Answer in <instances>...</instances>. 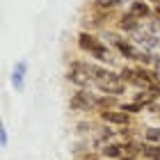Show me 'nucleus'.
<instances>
[{
    "mask_svg": "<svg viewBox=\"0 0 160 160\" xmlns=\"http://www.w3.org/2000/svg\"><path fill=\"white\" fill-rule=\"evenodd\" d=\"M142 142L160 144V126H149V128H144V140H142Z\"/></svg>",
    "mask_w": 160,
    "mask_h": 160,
    "instance_id": "obj_17",
    "label": "nucleus"
},
{
    "mask_svg": "<svg viewBox=\"0 0 160 160\" xmlns=\"http://www.w3.org/2000/svg\"><path fill=\"white\" fill-rule=\"evenodd\" d=\"M121 37H123V34H121L119 30H108V28H105V30L101 32V41H103V43H108L110 48H114V46H117V41H119Z\"/></svg>",
    "mask_w": 160,
    "mask_h": 160,
    "instance_id": "obj_16",
    "label": "nucleus"
},
{
    "mask_svg": "<svg viewBox=\"0 0 160 160\" xmlns=\"http://www.w3.org/2000/svg\"><path fill=\"white\" fill-rule=\"evenodd\" d=\"M142 21L140 18H135L130 12H121L119 16H117V30L121 34H126V37H130V34H135L137 30H142Z\"/></svg>",
    "mask_w": 160,
    "mask_h": 160,
    "instance_id": "obj_4",
    "label": "nucleus"
},
{
    "mask_svg": "<svg viewBox=\"0 0 160 160\" xmlns=\"http://www.w3.org/2000/svg\"><path fill=\"white\" fill-rule=\"evenodd\" d=\"M69 108L73 112H96V94L89 89H76L69 98Z\"/></svg>",
    "mask_w": 160,
    "mask_h": 160,
    "instance_id": "obj_1",
    "label": "nucleus"
},
{
    "mask_svg": "<svg viewBox=\"0 0 160 160\" xmlns=\"http://www.w3.org/2000/svg\"><path fill=\"white\" fill-rule=\"evenodd\" d=\"M119 160H137L135 156H123V158H119Z\"/></svg>",
    "mask_w": 160,
    "mask_h": 160,
    "instance_id": "obj_24",
    "label": "nucleus"
},
{
    "mask_svg": "<svg viewBox=\"0 0 160 160\" xmlns=\"http://www.w3.org/2000/svg\"><path fill=\"white\" fill-rule=\"evenodd\" d=\"M133 101H135V103H142L144 108H147V105H151V103H156L158 96H156L151 89H137V92H133Z\"/></svg>",
    "mask_w": 160,
    "mask_h": 160,
    "instance_id": "obj_15",
    "label": "nucleus"
},
{
    "mask_svg": "<svg viewBox=\"0 0 160 160\" xmlns=\"http://www.w3.org/2000/svg\"><path fill=\"white\" fill-rule=\"evenodd\" d=\"M114 50H117L123 60H128V62H135V60H137V53H140V48H137L130 39H126V37H121V39L117 41Z\"/></svg>",
    "mask_w": 160,
    "mask_h": 160,
    "instance_id": "obj_7",
    "label": "nucleus"
},
{
    "mask_svg": "<svg viewBox=\"0 0 160 160\" xmlns=\"http://www.w3.org/2000/svg\"><path fill=\"white\" fill-rule=\"evenodd\" d=\"M98 117L103 123H108V126H130V121H133V117H130L128 112H123L121 108H114V110H101L98 112Z\"/></svg>",
    "mask_w": 160,
    "mask_h": 160,
    "instance_id": "obj_2",
    "label": "nucleus"
},
{
    "mask_svg": "<svg viewBox=\"0 0 160 160\" xmlns=\"http://www.w3.org/2000/svg\"><path fill=\"white\" fill-rule=\"evenodd\" d=\"M128 12L133 14L135 18H140L142 23L149 21V18H153V5H151L149 0H130Z\"/></svg>",
    "mask_w": 160,
    "mask_h": 160,
    "instance_id": "obj_6",
    "label": "nucleus"
},
{
    "mask_svg": "<svg viewBox=\"0 0 160 160\" xmlns=\"http://www.w3.org/2000/svg\"><path fill=\"white\" fill-rule=\"evenodd\" d=\"M153 60H156V53H151V50H142L140 48V53H137V64H142V67H153Z\"/></svg>",
    "mask_w": 160,
    "mask_h": 160,
    "instance_id": "obj_19",
    "label": "nucleus"
},
{
    "mask_svg": "<svg viewBox=\"0 0 160 160\" xmlns=\"http://www.w3.org/2000/svg\"><path fill=\"white\" fill-rule=\"evenodd\" d=\"M112 50H114V48H110L108 43H101V46H98L96 50H94V53H92L89 57H92L94 62L105 64V67H108V62H112V60H114V57H112Z\"/></svg>",
    "mask_w": 160,
    "mask_h": 160,
    "instance_id": "obj_12",
    "label": "nucleus"
},
{
    "mask_svg": "<svg viewBox=\"0 0 160 160\" xmlns=\"http://www.w3.org/2000/svg\"><path fill=\"white\" fill-rule=\"evenodd\" d=\"M153 16L160 21V2H158V5H153Z\"/></svg>",
    "mask_w": 160,
    "mask_h": 160,
    "instance_id": "obj_23",
    "label": "nucleus"
},
{
    "mask_svg": "<svg viewBox=\"0 0 160 160\" xmlns=\"http://www.w3.org/2000/svg\"><path fill=\"white\" fill-rule=\"evenodd\" d=\"M94 87L98 89V94H110V96H123L126 94V82H121V78H105V80H96Z\"/></svg>",
    "mask_w": 160,
    "mask_h": 160,
    "instance_id": "obj_3",
    "label": "nucleus"
},
{
    "mask_svg": "<svg viewBox=\"0 0 160 160\" xmlns=\"http://www.w3.org/2000/svg\"><path fill=\"white\" fill-rule=\"evenodd\" d=\"M119 78H121V82H126V85H133L135 82V78H137V73H135V67H123L119 69Z\"/></svg>",
    "mask_w": 160,
    "mask_h": 160,
    "instance_id": "obj_18",
    "label": "nucleus"
},
{
    "mask_svg": "<svg viewBox=\"0 0 160 160\" xmlns=\"http://www.w3.org/2000/svg\"><path fill=\"white\" fill-rule=\"evenodd\" d=\"M156 71V73H160V55H156V60H153V67H151Z\"/></svg>",
    "mask_w": 160,
    "mask_h": 160,
    "instance_id": "obj_22",
    "label": "nucleus"
},
{
    "mask_svg": "<svg viewBox=\"0 0 160 160\" xmlns=\"http://www.w3.org/2000/svg\"><path fill=\"white\" fill-rule=\"evenodd\" d=\"M119 108H121L123 112H128L130 117H133V114H140V112H144V110H147V108H144L142 103H135V101H128V103H121Z\"/></svg>",
    "mask_w": 160,
    "mask_h": 160,
    "instance_id": "obj_20",
    "label": "nucleus"
},
{
    "mask_svg": "<svg viewBox=\"0 0 160 160\" xmlns=\"http://www.w3.org/2000/svg\"><path fill=\"white\" fill-rule=\"evenodd\" d=\"M67 82H71L76 89H89V87L94 85L92 78L87 76L85 71H76V69H69L67 71Z\"/></svg>",
    "mask_w": 160,
    "mask_h": 160,
    "instance_id": "obj_8",
    "label": "nucleus"
},
{
    "mask_svg": "<svg viewBox=\"0 0 160 160\" xmlns=\"http://www.w3.org/2000/svg\"><path fill=\"white\" fill-rule=\"evenodd\" d=\"M140 158H144V160H160V144H149V142H142Z\"/></svg>",
    "mask_w": 160,
    "mask_h": 160,
    "instance_id": "obj_14",
    "label": "nucleus"
},
{
    "mask_svg": "<svg viewBox=\"0 0 160 160\" xmlns=\"http://www.w3.org/2000/svg\"><path fill=\"white\" fill-rule=\"evenodd\" d=\"M119 98L117 96H110V94H96V112L101 110H114L119 108Z\"/></svg>",
    "mask_w": 160,
    "mask_h": 160,
    "instance_id": "obj_13",
    "label": "nucleus"
},
{
    "mask_svg": "<svg viewBox=\"0 0 160 160\" xmlns=\"http://www.w3.org/2000/svg\"><path fill=\"white\" fill-rule=\"evenodd\" d=\"M123 5V0H94L92 2V12H101V14H110Z\"/></svg>",
    "mask_w": 160,
    "mask_h": 160,
    "instance_id": "obj_11",
    "label": "nucleus"
},
{
    "mask_svg": "<svg viewBox=\"0 0 160 160\" xmlns=\"http://www.w3.org/2000/svg\"><path fill=\"white\" fill-rule=\"evenodd\" d=\"M0 144H2V149L7 147V144H9V133H7V128H5V126L0 128Z\"/></svg>",
    "mask_w": 160,
    "mask_h": 160,
    "instance_id": "obj_21",
    "label": "nucleus"
},
{
    "mask_svg": "<svg viewBox=\"0 0 160 160\" xmlns=\"http://www.w3.org/2000/svg\"><path fill=\"white\" fill-rule=\"evenodd\" d=\"M76 41H78V48L82 50L85 55H92L94 50H96L101 43H103V41L98 39V34H96V32H85V30H80V34H78V39H76Z\"/></svg>",
    "mask_w": 160,
    "mask_h": 160,
    "instance_id": "obj_5",
    "label": "nucleus"
},
{
    "mask_svg": "<svg viewBox=\"0 0 160 160\" xmlns=\"http://www.w3.org/2000/svg\"><path fill=\"white\" fill-rule=\"evenodd\" d=\"M25 76H28V62H16V67H14V71H12V85H14L16 92H23Z\"/></svg>",
    "mask_w": 160,
    "mask_h": 160,
    "instance_id": "obj_9",
    "label": "nucleus"
},
{
    "mask_svg": "<svg viewBox=\"0 0 160 160\" xmlns=\"http://www.w3.org/2000/svg\"><path fill=\"white\" fill-rule=\"evenodd\" d=\"M101 156L108 158V160H119V158L126 156V151H123V144H119V142H108L101 149Z\"/></svg>",
    "mask_w": 160,
    "mask_h": 160,
    "instance_id": "obj_10",
    "label": "nucleus"
},
{
    "mask_svg": "<svg viewBox=\"0 0 160 160\" xmlns=\"http://www.w3.org/2000/svg\"><path fill=\"white\" fill-rule=\"evenodd\" d=\"M149 2H153V5H158V2H160V0H149Z\"/></svg>",
    "mask_w": 160,
    "mask_h": 160,
    "instance_id": "obj_25",
    "label": "nucleus"
}]
</instances>
